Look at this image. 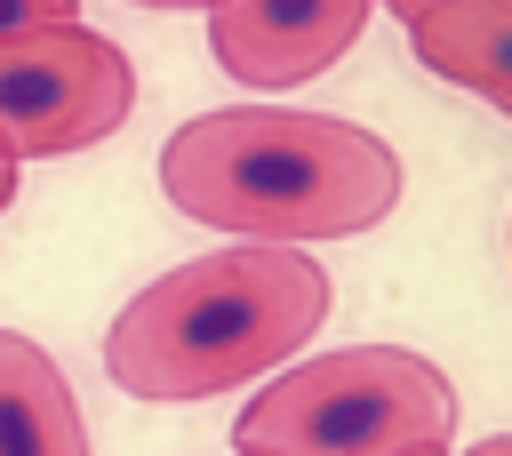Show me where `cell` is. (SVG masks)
I'll list each match as a JSON object with an SVG mask.
<instances>
[{"label": "cell", "mask_w": 512, "mask_h": 456, "mask_svg": "<svg viewBox=\"0 0 512 456\" xmlns=\"http://www.w3.org/2000/svg\"><path fill=\"white\" fill-rule=\"evenodd\" d=\"M464 456H512V440H504V432H496V440H472V448H464Z\"/></svg>", "instance_id": "obj_10"}, {"label": "cell", "mask_w": 512, "mask_h": 456, "mask_svg": "<svg viewBox=\"0 0 512 456\" xmlns=\"http://www.w3.org/2000/svg\"><path fill=\"white\" fill-rule=\"evenodd\" d=\"M160 192L176 216L256 248L360 240L400 208V152L336 112L224 104L160 144Z\"/></svg>", "instance_id": "obj_1"}, {"label": "cell", "mask_w": 512, "mask_h": 456, "mask_svg": "<svg viewBox=\"0 0 512 456\" xmlns=\"http://www.w3.org/2000/svg\"><path fill=\"white\" fill-rule=\"evenodd\" d=\"M136 8H216V0H136Z\"/></svg>", "instance_id": "obj_12"}, {"label": "cell", "mask_w": 512, "mask_h": 456, "mask_svg": "<svg viewBox=\"0 0 512 456\" xmlns=\"http://www.w3.org/2000/svg\"><path fill=\"white\" fill-rule=\"evenodd\" d=\"M48 24H80V0H0V40L48 32Z\"/></svg>", "instance_id": "obj_8"}, {"label": "cell", "mask_w": 512, "mask_h": 456, "mask_svg": "<svg viewBox=\"0 0 512 456\" xmlns=\"http://www.w3.org/2000/svg\"><path fill=\"white\" fill-rule=\"evenodd\" d=\"M232 456H456V384L408 344H344L272 368Z\"/></svg>", "instance_id": "obj_3"}, {"label": "cell", "mask_w": 512, "mask_h": 456, "mask_svg": "<svg viewBox=\"0 0 512 456\" xmlns=\"http://www.w3.org/2000/svg\"><path fill=\"white\" fill-rule=\"evenodd\" d=\"M328 304H336V288H328L320 256L232 240L216 256H192V264L144 280L112 312L104 376L128 400H216V392H240V384L288 368L320 336Z\"/></svg>", "instance_id": "obj_2"}, {"label": "cell", "mask_w": 512, "mask_h": 456, "mask_svg": "<svg viewBox=\"0 0 512 456\" xmlns=\"http://www.w3.org/2000/svg\"><path fill=\"white\" fill-rule=\"evenodd\" d=\"M136 112V64L120 40L88 24H48L0 40V152L24 160H64L104 136H120Z\"/></svg>", "instance_id": "obj_4"}, {"label": "cell", "mask_w": 512, "mask_h": 456, "mask_svg": "<svg viewBox=\"0 0 512 456\" xmlns=\"http://www.w3.org/2000/svg\"><path fill=\"white\" fill-rule=\"evenodd\" d=\"M408 48L432 80L472 88L488 112H512V0H432L408 24Z\"/></svg>", "instance_id": "obj_6"}, {"label": "cell", "mask_w": 512, "mask_h": 456, "mask_svg": "<svg viewBox=\"0 0 512 456\" xmlns=\"http://www.w3.org/2000/svg\"><path fill=\"white\" fill-rule=\"evenodd\" d=\"M8 200H16V160L0 152V208H8Z\"/></svg>", "instance_id": "obj_11"}, {"label": "cell", "mask_w": 512, "mask_h": 456, "mask_svg": "<svg viewBox=\"0 0 512 456\" xmlns=\"http://www.w3.org/2000/svg\"><path fill=\"white\" fill-rule=\"evenodd\" d=\"M0 456H88L64 368L16 328H0Z\"/></svg>", "instance_id": "obj_7"}, {"label": "cell", "mask_w": 512, "mask_h": 456, "mask_svg": "<svg viewBox=\"0 0 512 456\" xmlns=\"http://www.w3.org/2000/svg\"><path fill=\"white\" fill-rule=\"evenodd\" d=\"M368 8H376V0H368ZM384 8H392V16H400V24H416V16H424V8H432V0H384Z\"/></svg>", "instance_id": "obj_9"}, {"label": "cell", "mask_w": 512, "mask_h": 456, "mask_svg": "<svg viewBox=\"0 0 512 456\" xmlns=\"http://www.w3.org/2000/svg\"><path fill=\"white\" fill-rule=\"evenodd\" d=\"M368 24V0H216L208 8V56L224 80L280 96L328 72Z\"/></svg>", "instance_id": "obj_5"}]
</instances>
